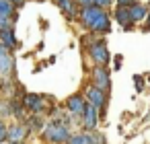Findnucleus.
Here are the masks:
<instances>
[{
    "instance_id": "1",
    "label": "nucleus",
    "mask_w": 150,
    "mask_h": 144,
    "mask_svg": "<svg viewBox=\"0 0 150 144\" xmlns=\"http://www.w3.org/2000/svg\"><path fill=\"white\" fill-rule=\"evenodd\" d=\"M78 21L95 35L101 33H109L111 31V19L109 13L99 9V6H88V9H80L78 11Z\"/></svg>"
},
{
    "instance_id": "2",
    "label": "nucleus",
    "mask_w": 150,
    "mask_h": 144,
    "mask_svg": "<svg viewBox=\"0 0 150 144\" xmlns=\"http://www.w3.org/2000/svg\"><path fill=\"white\" fill-rule=\"evenodd\" d=\"M41 136H43V140H45V142H50V144H68V140H70L72 132H70V128H68V126H62V123L50 121V123H45V126H43Z\"/></svg>"
},
{
    "instance_id": "3",
    "label": "nucleus",
    "mask_w": 150,
    "mask_h": 144,
    "mask_svg": "<svg viewBox=\"0 0 150 144\" xmlns=\"http://www.w3.org/2000/svg\"><path fill=\"white\" fill-rule=\"evenodd\" d=\"M86 52H88V58L95 62V66H107L109 60H111V54H109V48H107L105 39H99L97 43L86 48Z\"/></svg>"
},
{
    "instance_id": "4",
    "label": "nucleus",
    "mask_w": 150,
    "mask_h": 144,
    "mask_svg": "<svg viewBox=\"0 0 150 144\" xmlns=\"http://www.w3.org/2000/svg\"><path fill=\"white\" fill-rule=\"evenodd\" d=\"M91 84H95L97 89H101L103 93L109 95V91H111V74H109L107 66H95L91 70Z\"/></svg>"
},
{
    "instance_id": "5",
    "label": "nucleus",
    "mask_w": 150,
    "mask_h": 144,
    "mask_svg": "<svg viewBox=\"0 0 150 144\" xmlns=\"http://www.w3.org/2000/svg\"><path fill=\"white\" fill-rule=\"evenodd\" d=\"M84 99H86V103H88V105H93L95 109L103 111V109L107 107L109 95H107V93H103L101 89H97L95 84H88V87L84 89Z\"/></svg>"
},
{
    "instance_id": "6",
    "label": "nucleus",
    "mask_w": 150,
    "mask_h": 144,
    "mask_svg": "<svg viewBox=\"0 0 150 144\" xmlns=\"http://www.w3.org/2000/svg\"><path fill=\"white\" fill-rule=\"evenodd\" d=\"M15 72V58H13V52L8 48H4L0 43V78L2 80H8Z\"/></svg>"
},
{
    "instance_id": "7",
    "label": "nucleus",
    "mask_w": 150,
    "mask_h": 144,
    "mask_svg": "<svg viewBox=\"0 0 150 144\" xmlns=\"http://www.w3.org/2000/svg\"><path fill=\"white\" fill-rule=\"evenodd\" d=\"M23 107L27 111H31L33 115H39L43 109H45V97L43 95H37V93H25L23 95Z\"/></svg>"
},
{
    "instance_id": "8",
    "label": "nucleus",
    "mask_w": 150,
    "mask_h": 144,
    "mask_svg": "<svg viewBox=\"0 0 150 144\" xmlns=\"http://www.w3.org/2000/svg\"><path fill=\"white\" fill-rule=\"evenodd\" d=\"M80 126L84 128V132H95V128L99 126V109H95L93 105L86 103L84 113L80 117Z\"/></svg>"
},
{
    "instance_id": "9",
    "label": "nucleus",
    "mask_w": 150,
    "mask_h": 144,
    "mask_svg": "<svg viewBox=\"0 0 150 144\" xmlns=\"http://www.w3.org/2000/svg\"><path fill=\"white\" fill-rule=\"evenodd\" d=\"M29 136V130L25 123H13L8 126V136H6V142L11 144H23Z\"/></svg>"
},
{
    "instance_id": "10",
    "label": "nucleus",
    "mask_w": 150,
    "mask_h": 144,
    "mask_svg": "<svg viewBox=\"0 0 150 144\" xmlns=\"http://www.w3.org/2000/svg\"><path fill=\"white\" fill-rule=\"evenodd\" d=\"M84 107H86V99L82 93H74L66 99V109L72 113V115H82L84 113Z\"/></svg>"
},
{
    "instance_id": "11",
    "label": "nucleus",
    "mask_w": 150,
    "mask_h": 144,
    "mask_svg": "<svg viewBox=\"0 0 150 144\" xmlns=\"http://www.w3.org/2000/svg\"><path fill=\"white\" fill-rule=\"evenodd\" d=\"M56 2H58V6L62 9V13H64L70 21L78 19V6H76L74 0H56Z\"/></svg>"
},
{
    "instance_id": "12",
    "label": "nucleus",
    "mask_w": 150,
    "mask_h": 144,
    "mask_svg": "<svg viewBox=\"0 0 150 144\" xmlns=\"http://www.w3.org/2000/svg\"><path fill=\"white\" fill-rule=\"evenodd\" d=\"M146 17H148V9H146V4L136 2V4H132V6H129V19H132V23L146 21Z\"/></svg>"
},
{
    "instance_id": "13",
    "label": "nucleus",
    "mask_w": 150,
    "mask_h": 144,
    "mask_svg": "<svg viewBox=\"0 0 150 144\" xmlns=\"http://www.w3.org/2000/svg\"><path fill=\"white\" fill-rule=\"evenodd\" d=\"M0 43H2L4 48H8L11 52H13L15 48H19V41H17V35H15L13 29H8V31H0Z\"/></svg>"
},
{
    "instance_id": "14",
    "label": "nucleus",
    "mask_w": 150,
    "mask_h": 144,
    "mask_svg": "<svg viewBox=\"0 0 150 144\" xmlns=\"http://www.w3.org/2000/svg\"><path fill=\"white\" fill-rule=\"evenodd\" d=\"M115 23L117 25H121V27H125L127 23H132V19H129V9H115Z\"/></svg>"
},
{
    "instance_id": "15",
    "label": "nucleus",
    "mask_w": 150,
    "mask_h": 144,
    "mask_svg": "<svg viewBox=\"0 0 150 144\" xmlns=\"http://www.w3.org/2000/svg\"><path fill=\"white\" fill-rule=\"evenodd\" d=\"M17 6L11 2V0H0V15L4 17H17Z\"/></svg>"
},
{
    "instance_id": "16",
    "label": "nucleus",
    "mask_w": 150,
    "mask_h": 144,
    "mask_svg": "<svg viewBox=\"0 0 150 144\" xmlns=\"http://www.w3.org/2000/svg\"><path fill=\"white\" fill-rule=\"evenodd\" d=\"M68 144H91V138H88V132H76L70 136Z\"/></svg>"
},
{
    "instance_id": "17",
    "label": "nucleus",
    "mask_w": 150,
    "mask_h": 144,
    "mask_svg": "<svg viewBox=\"0 0 150 144\" xmlns=\"http://www.w3.org/2000/svg\"><path fill=\"white\" fill-rule=\"evenodd\" d=\"M25 126H27V130H29V132H31V130H37V132H41V130H43V121H41V117H39V115L29 117V119L25 121Z\"/></svg>"
},
{
    "instance_id": "18",
    "label": "nucleus",
    "mask_w": 150,
    "mask_h": 144,
    "mask_svg": "<svg viewBox=\"0 0 150 144\" xmlns=\"http://www.w3.org/2000/svg\"><path fill=\"white\" fill-rule=\"evenodd\" d=\"M15 21H17V17H4V15H0V31L15 29Z\"/></svg>"
},
{
    "instance_id": "19",
    "label": "nucleus",
    "mask_w": 150,
    "mask_h": 144,
    "mask_svg": "<svg viewBox=\"0 0 150 144\" xmlns=\"http://www.w3.org/2000/svg\"><path fill=\"white\" fill-rule=\"evenodd\" d=\"M88 138H91V144H107V138L103 132H88Z\"/></svg>"
},
{
    "instance_id": "20",
    "label": "nucleus",
    "mask_w": 150,
    "mask_h": 144,
    "mask_svg": "<svg viewBox=\"0 0 150 144\" xmlns=\"http://www.w3.org/2000/svg\"><path fill=\"white\" fill-rule=\"evenodd\" d=\"M8 115H13L11 113V101H0V119L2 117H8Z\"/></svg>"
},
{
    "instance_id": "21",
    "label": "nucleus",
    "mask_w": 150,
    "mask_h": 144,
    "mask_svg": "<svg viewBox=\"0 0 150 144\" xmlns=\"http://www.w3.org/2000/svg\"><path fill=\"white\" fill-rule=\"evenodd\" d=\"M136 2H140V0H115V9H129Z\"/></svg>"
},
{
    "instance_id": "22",
    "label": "nucleus",
    "mask_w": 150,
    "mask_h": 144,
    "mask_svg": "<svg viewBox=\"0 0 150 144\" xmlns=\"http://www.w3.org/2000/svg\"><path fill=\"white\" fill-rule=\"evenodd\" d=\"M6 136H8V126L0 119V144L2 142H6Z\"/></svg>"
},
{
    "instance_id": "23",
    "label": "nucleus",
    "mask_w": 150,
    "mask_h": 144,
    "mask_svg": "<svg viewBox=\"0 0 150 144\" xmlns=\"http://www.w3.org/2000/svg\"><path fill=\"white\" fill-rule=\"evenodd\" d=\"M134 82H136V91L142 93V91H144V76L136 74V76H134Z\"/></svg>"
},
{
    "instance_id": "24",
    "label": "nucleus",
    "mask_w": 150,
    "mask_h": 144,
    "mask_svg": "<svg viewBox=\"0 0 150 144\" xmlns=\"http://www.w3.org/2000/svg\"><path fill=\"white\" fill-rule=\"evenodd\" d=\"M78 9H88V6H95V0H74Z\"/></svg>"
},
{
    "instance_id": "25",
    "label": "nucleus",
    "mask_w": 150,
    "mask_h": 144,
    "mask_svg": "<svg viewBox=\"0 0 150 144\" xmlns=\"http://www.w3.org/2000/svg\"><path fill=\"white\" fill-rule=\"evenodd\" d=\"M111 4H113V0H95V6H99V9H103V11H107Z\"/></svg>"
},
{
    "instance_id": "26",
    "label": "nucleus",
    "mask_w": 150,
    "mask_h": 144,
    "mask_svg": "<svg viewBox=\"0 0 150 144\" xmlns=\"http://www.w3.org/2000/svg\"><path fill=\"white\" fill-rule=\"evenodd\" d=\"M121 62H123V56H115V70H121Z\"/></svg>"
},
{
    "instance_id": "27",
    "label": "nucleus",
    "mask_w": 150,
    "mask_h": 144,
    "mask_svg": "<svg viewBox=\"0 0 150 144\" xmlns=\"http://www.w3.org/2000/svg\"><path fill=\"white\" fill-rule=\"evenodd\" d=\"M144 31H150V13H148V17L144 21Z\"/></svg>"
},
{
    "instance_id": "28",
    "label": "nucleus",
    "mask_w": 150,
    "mask_h": 144,
    "mask_svg": "<svg viewBox=\"0 0 150 144\" xmlns=\"http://www.w3.org/2000/svg\"><path fill=\"white\" fill-rule=\"evenodd\" d=\"M148 80H150V76H148Z\"/></svg>"
}]
</instances>
